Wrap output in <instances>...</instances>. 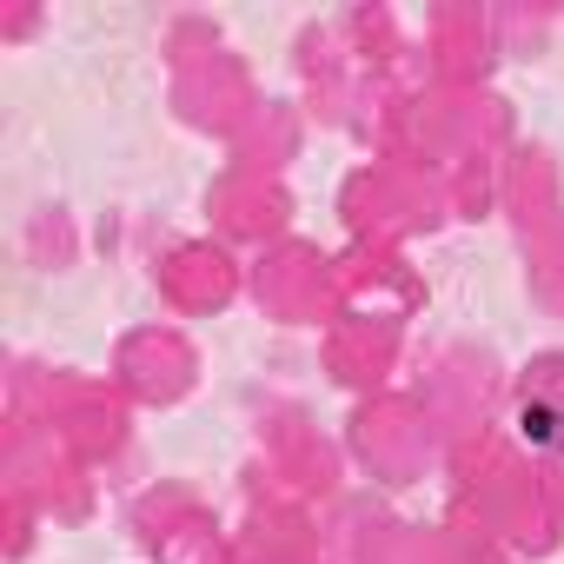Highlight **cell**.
Instances as JSON below:
<instances>
[{
  "mask_svg": "<svg viewBox=\"0 0 564 564\" xmlns=\"http://www.w3.org/2000/svg\"><path fill=\"white\" fill-rule=\"evenodd\" d=\"M511 425H518V438H524L531 452L564 458V359H544V366L518 386Z\"/></svg>",
  "mask_w": 564,
  "mask_h": 564,
  "instance_id": "1",
  "label": "cell"
}]
</instances>
